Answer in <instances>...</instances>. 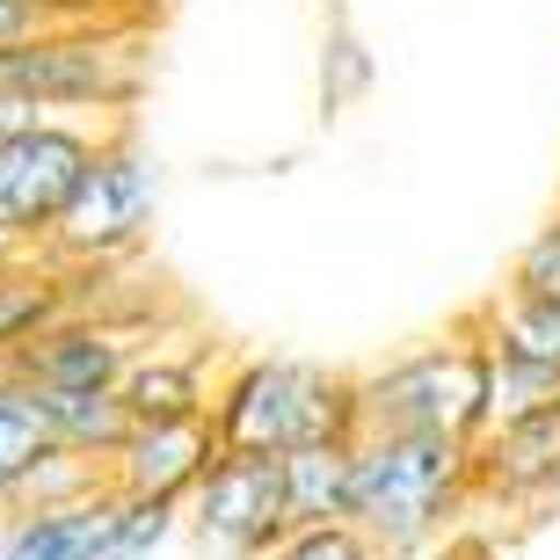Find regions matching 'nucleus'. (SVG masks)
I'll return each instance as SVG.
<instances>
[{
  "instance_id": "b1692460",
  "label": "nucleus",
  "mask_w": 560,
  "mask_h": 560,
  "mask_svg": "<svg viewBox=\"0 0 560 560\" xmlns=\"http://www.w3.org/2000/svg\"><path fill=\"white\" fill-rule=\"evenodd\" d=\"M430 560H510V553H502L495 539H480V532H458V539H444Z\"/></svg>"
},
{
  "instance_id": "20e7f679",
  "label": "nucleus",
  "mask_w": 560,
  "mask_h": 560,
  "mask_svg": "<svg viewBox=\"0 0 560 560\" xmlns=\"http://www.w3.org/2000/svg\"><path fill=\"white\" fill-rule=\"evenodd\" d=\"M145 95V51L131 30H59L0 51V103L51 125H125Z\"/></svg>"
},
{
  "instance_id": "1a4fd4ad",
  "label": "nucleus",
  "mask_w": 560,
  "mask_h": 560,
  "mask_svg": "<svg viewBox=\"0 0 560 560\" xmlns=\"http://www.w3.org/2000/svg\"><path fill=\"white\" fill-rule=\"evenodd\" d=\"M211 458H219L211 416H189V422H131L125 444L103 458V474H109V495H117V502L183 510L189 488L211 474Z\"/></svg>"
},
{
  "instance_id": "f257e3e1",
  "label": "nucleus",
  "mask_w": 560,
  "mask_h": 560,
  "mask_svg": "<svg viewBox=\"0 0 560 560\" xmlns=\"http://www.w3.org/2000/svg\"><path fill=\"white\" fill-rule=\"evenodd\" d=\"M474 495V444H436V436H350V532L378 560L436 553L444 524Z\"/></svg>"
},
{
  "instance_id": "423d86ee",
  "label": "nucleus",
  "mask_w": 560,
  "mask_h": 560,
  "mask_svg": "<svg viewBox=\"0 0 560 560\" xmlns=\"http://www.w3.org/2000/svg\"><path fill=\"white\" fill-rule=\"evenodd\" d=\"M109 125H15L0 131V241L15 255H37L59 205L73 197L81 183V167L95 161V145H103Z\"/></svg>"
},
{
  "instance_id": "ddd939ff",
  "label": "nucleus",
  "mask_w": 560,
  "mask_h": 560,
  "mask_svg": "<svg viewBox=\"0 0 560 560\" xmlns=\"http://www.w3.org/2000/svg\"><path fill=\"white\" fill-rule=\"evenodd\" d=\"M59 313H73V277L51 270L44 255H15L0 270V372L37 342Z\"/></svg>"
},
{
  "instance_id": "0eeeda50",
  "label": "nucleus",
  "mask_w": 560,
  "mask_h": 560,
  "mask_svg": "<svg viewBox=\"0 0 560 560\" xmlns=\"http://www.w3.org/2000/svg\"><path fill=\"white\" fill-rule=\"evenodd\" d=\"M183 532L211 560H262L284 539V495H277V458H241L219 452L211 474L189 488Z\"/></svg>"
},
{
  "instance_id": "9b49d317",
  "label": "nucleus",
  "mask_w": 560,
  "mask_h": 560,
  "mask_svg": "<svg viewBox=\"0 0 560 560\" xmlns=\"http://www.w3.org/2000/svg\"><path fill=\"white\" fill-rule=\"evenodd\" d=\"M474 495H510V502L560 495V408L480 436L474 444Z\"/></svg>"
},
{
  "instance_id": "6ab92c4d",
  "label": "nucleus",
  "mask_w": 560,
  "mask_h": 560,
  "mask_svg": "<svg viewBox=\"0 0 560 560\" xmlns=\"http://www.w3.org/2000/svg\"><path fill=\"white\" fill-rule=\"evenodd\" d=\"M44 444H51V436H44V422H37L30 386H22L15 372H0V517H8V495H15L22 466H30Z\"/></svg>"
},
{
  "instance_id": "6e6552de",
  "label": "nucleus",
  "mask_w": 560,
  "mask_h": 560,
  "mask_svg": "<svg viewBox=\"0 0 560 560\" xmlns=\"http://www.w3.org/2000/svg\"><path fill=\"white\" fill-rule=\"evenodd\" d=\"M145 342H153L145 328H117L103 313L73 306V313H59L8 372H15L22 386H37V394H117Z\"/></svg>"
},
{
  "instance_id": "dca6fc26",
  "label": "nucleus",
  "mask_w": 560,
  "mask_h": 560,
  "mask_svg": "<svg viewBox=\"0 0 560 560\" xmlns=\"http://www.w3.org/2000/svg\"><path fill=\"white\" fill-rule=\"evenodd\" d=\"M95 495H109L103 458H81V452L44 444V452L22 466L15 495H8V517H44V510H73V502H95ZM8 517H0V524H8Z\"/></svg>"
},
{
  "instance_id": "9d476101",
  "label": "nucleus",
  "mask_w": 560,
  "mask_h": 560,
  "mask_svg": "<svg viewBox=\"0 0 560 560\" xmlns=\"http://www.w3.org/2000/svg\"><path fill=\"white\" fill-rule=\"evenodd\" d=\"M0 560H131L125 553V502L95 495L73 510L0 524Z\"/></svg>"
},
{
  "instance_id": "f03ea898",
  "label": "nucleus",
  "mask_w": 560,
  "mask_h": 560,
  "mask_svg": "<svg viewBox=\"0 0 560 560\" xmlns=\"http://www.w3.org/2000/svg\"><path fill=\"white\" fill-rule=\"evenodd\" d=\"M211 436L241 458H291L306 444H350L357 394L350 372H328L313 357H241L211 386Z\"/></svg>"
},
{
  "instance_id": "aec40b11",
  "label": "nucleus",
  "mask_w": 560,
  "mask_h": 560,
  "mask_svg": "<svg viewBox=\"0 0 560 560\" xmlns=\"http://www.w3.org/2000/svg\"><path fill=\"white\" fill-rule=\"evenodd\" d=\"M59 30H109V8L103 0H0V51L59 37Z\"/></svg>"
},
{
  "instance_id": "39448f33",
  "label": "nucleus",
  "mask_w": 560,
  "mask_h": 560,
  "mask_svg": "<svg viewBox=\"0 0 560 560\" xmlns=\"http://www.w3.org/2000/svg\"><path fill=\"white\" fill-rule=\"evenodd\" d=\"M153 211H161V167H153V153L139 145V131L125 117V125L103 131L95 161L81 167V183L59 205L37 255L51 270H117L125 255L145 248Z\"/></svg>"
},
{
  "instance_id": "4468645a",
  "label": "nucleus",
  "mask_w": 560,
  "mask_h": 560,
  "mask_svg": "<svg viewBox=\"0 0 560 560\" xmlns=\"http://www.w3.org/2000/svg\"><path fill=\"white\" fill-rule=\"evenodd\" d=\"M277 495H284V532L350 524V444H306L277 458Z\"/></svg>"
},
{
  "instance_id": "412c9836",
  "label": "nucleus",
  "mask_w": 560,
  "mask_h": 560,
  "mask_svg": "<svg viewBox=\"0 0 560 560\" xmlns=\"http://www.w3.org/2000/svg\"><path fill=\"white\" fill-rule=\"evenodd\" d=\"M364 88H372V51H364V37H357L350 22H335L328 44H320V95H328V109H342Z\"/></svg>"
},
{
  "instance_id": "4be33fe9",
  "label": "nucleus",
  "mask_w": 560,
  "mask_h": 560,
  "mask_svg": "<svg viewBox=\"0 0 560 560\" xmlns=\"http://www.w3.org/2000/svg\"><path fill=\"white\" fill-rule=\"evenodd\" d=\"M262 560H378V553L357 539L350 524H313V532H284Z\"/></svg>"
},
{
  "instance_id": "f8f14e48",
  "label": "nucleus",
  "mask_w": 560,
  "mask_h": 560,
  "mask_svg": "<svg viewBox=\"0 0 560 560\" xmlns=\"http://www.w3.org/2000/svg\"><path fill=\"white\" fill-rule=\"evenodd\" d=\"M211 350L205 342H145L139 364L125 372L117 400H125L131 422H189V416H211Z\"/></svg>"
},
{
  "instance_id": "2eb2a0df",
  "label": "nucleus",
  "mask_w": 560,
  "mask_h": 560,
  "mask_svg": "<svg viewBox=\"0 0 560 560\" xmlns=\"http://www.w3.org/2000/svg\"><path fill=\"white\" fill-rule=\"evenodd\" d=\"M466 328H474L488 350L560 372V299H532V291H510V284H502L495 299H480V306L466 313Z\"/></svg>"
},
{
  "instance_id": "a211bd4d",
  "label": "nucleus",
  "mask_w": 560,
  "mask_h": 560,
  "mask_svg": "<svg viewBox=\"0 0 560 560\" xmlns=\"http://www.w3.org/2000/svg\"><path fill=\"white\" fill-rule=\"evenodd\" d=\"M480 350H488V342H480ZM546 408H560V372L488 350V430L532 422V416H546ZM488 430H480V436H488Z\"/></svg>"
},
{
  "instance_id": "f3484780",
  "label": "nucleus",
  "mask_w": 560,
  "mask_h": 560,
  "mask_svg": "<svg viewBox=\"0 0 560 560\" xmlns=\"http://www.w3.org/2000/svg\"><path fill=\"white\" fill-rule=\"evenodd\" d=\"M30 400H37L44 436H51L59 452H81V458H109L131 430L117 394H37V386H30Z\"/></svg>"
},
{
  "instance_id": "5701e85b",
  "label": "nucleus",
  "mask_w": 560,
  "mask_h": 560,
  "mask_svg": "<svg viewBox=\"0 0 560 560\" xmlns=\"http://www.w3.org/2000/svg\"><path fill=\"white\" fill-rule=\"evenodd\" d=\"M510 291H532V299H560V219L524 241L517 270H510Z\"/></svg>"
},
{
  "instance_id": "7ed1b4c3",
  "label": "nucleus",
  "mask_w": 560,
  "mask_h": 560,
  "mask_svg": "<svg viewBox=\"0 0 560 560\" xmlns=\"http://www.w3.org/2000/svg\"><path fill=\"white\" fill-rule=\"evenodd\" d=\"M350 394H357V430L480 444V430H488V350L474 328H452L436 342H416V350L357 372Z\"/></svg>"
},
{
  "instance_id": "393cba45",
  "label": "nucleus",
  "mask_w": 560,
  "mask_h": 560,
  "mask_svg": "<svg viewBox=\"0 0 560 560\" xmlns=\"http://www.w3.org/2000/svg\"><path fill=\"white\" fill-rule=\"evenodd\" d=\"M8 262H15V248H8V241H0V270H8Z\"/></svg>"
}]
</instances>
